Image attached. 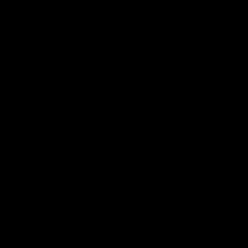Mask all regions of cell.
<instances>
[]
</instances>
